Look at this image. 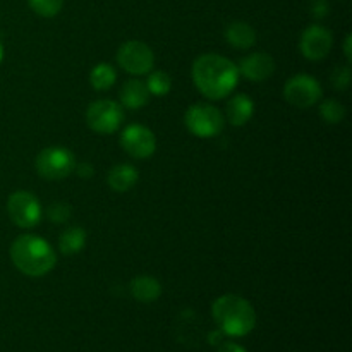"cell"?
<instances>
[{
	"label": "cell",
	"instance_id": "cell-1",
	"mask_svg": "<svg viewBox=\"0 0 352 352\" xmlns=\"http://www.w3.org/2000/svg\"><path fill=\"white\" fill-rule=\"evenodd\" d=\"M239 69L227 57L217 54L199 55L192 64V81L210 100H222L236 89Z\"/></svg>",
	"mask_w": 352,
	"mask_h": 352
},
{
	"label": "cell",
	"instance_id": "cell-23",
	"mask_svg": "<svg viewBox=\"0 0 352 352\" xmlns=\"http://www.w3.org/2000/svg\"><path fill=\"white\" fill-rule=\"evenodd\" d=\"M47 215H48V219H50L54 223H64V222H67L69 219H71L72 210H71V206L67 205V203L57 201L47 210Z\"/></svg>",
	"mask_w": 352,
	"mask_h": 352
},
{
	"label": "cell",
	"instance_id": "cell-16",
	"mask_svg": "<svg viewBox=\"0 0 352 352\" xmlns=\"http://www.w3.org/2000/svg\"><path fill=\"white\" fill-rule=\"evenodd\" d=\"M226 40L237 50H248L256 43V31L244 21H234L226 28Z\"/></svg>",
	"mask_w": 352,
	"mask_h": 352
},
{
	"label": "cell",
	"instance_id": "cell-12",
	"mask_svg": "<svg viewBox=\"0 0 352 352\" xmlns=\"http://www.w3.org/2000/svg\"><path fill=\"white\" fill-rule=\"evenodd\" d=\"M237 69H239V74H243L250 81L261 82L267 81L275 72V60L267 52H254L241 58Z\"/></svg>",
	"mask_w": 352,
	"mask_h": 352
},
{
	"label": "cell",
	"instance_id": "cell-26",
	"mask_svg": "<svg viewBox=\"0 0 352 352\" xmlns=\"http://www.w3.org/2000/svg\"><path fill=\"white\" fill-rule=\"evenodd\" d=\"M74 170H78V174L81 175L82 179H88V177H91L93 175V167L89 164H79V165H76V168Z\"/></svg>",
	"mask_w": 352,
	"mask_h": 352
},
{
	"label": "cell",
	"instance_id": "cell-14",
	"mask_svg": "<svg viewBox=\"0 0 352 352\" xmlns=\"http://www.w3.org/2000/svg\"><path fill=\"white\" fill-rule=\"evenodd\" d=\"M150 102L146 82L141 79H127L120 88V103L131 110H138Z\"/></svg>",
	"mask_w": 352,
	"mask_h": 352
},
{
	"label": "cell",
	"instance_id": "cell-25",
	"mask_svg": "<svg viewBox=\"0 0 352 352\" xmlns=\"http://www.w3.org/2000/svg\"><path fill=\"white\" fill-rule=\"evenodd\" d=\"M219 352H248V351L236 342H222L220 344Z\"/></svg>",
	"mask_w": 352,
	"mask_h": 352
},
{
	"label": "cell",
	"instance_id": "cell-18",
	"mask_svg": "<svg viewBox=\"0 0 352 352\" xmlns=\"http://www.w3.org/2000/svg\"><path fill=\"white\" fill-rule=\"evenodd\" d=\"M86 232L82 227H69L58 236V250L64 254H76L85 248Z\"/></svg>",
	"mask_w": 352,
	"mask_h": 352
},
{
	"label": "cell",
	"instance_id": "cell-29",
	"mask_svg": "<svg viewBox=\"0 0 352 352\" xmlns=\"http://www.w3.org/2000/svg\"><path fill=\"white\" fill-rule=\"evenodd\" d=\"M2 58H3V47L2 43H0V62H2Z\"/></svg>",
	"mask_w": 352,
	"mask_h": 352
},
{
	"label": "cell",
	"instance_id": "cell-6",
	"mask_svg": "<svg viewBox=\"0 0 352 352\" xmlns=\"http://www.w3.org/2000/svg\"><path fill=\"white\" fill-rule=\"evenodd\" d=\"M124 122V110L113 100H96L86 110V124L98 134H113Z\"/></svg>",
	"mask_w": 352,
	"mask_h": 352
},
{
	"label": "cell",
	"instance_id": "cell-19",
	"mask_svg": "<svg viewBox=\"0 0 352 352\" xmlns=\"http://www.w3.org/2000/svg\"><path fill=\"white\" fill-rule=\"evenodd\" d=\"M117 81V72L107 62H100L89 72V85L96 89V91H105L110 89Z\"/></svg>",
	"mask_w": 352,
	"mask_h": 352
},
{
	"label": "cell",
	"instance_id": "cell-4",
	"mask_svg": "<svg viewBox=\"0 0 352 352\" xmlns=\"http://www.w3.org/2000/svg\"><path fill=\"white\" fill-rule=\"evenodd\" d=\"M184 122L189 133L195 134L196 138L208 140V138H215L222 133L223 126H226V117L217 107L210 105V103H195L186 112Z\"/></svg>",
	"mask_w": 352,
	"mask_h": 352
},
{
	"label": "cell",
	"instance_id": "cell-11",
	"mask_svg": "<svg viewBox=\"0 0 352 352\" xmlns=\"http://www.w3.org/2000/svg\"><path fill=\"white\" fill-rule=\"evenodd\" d=\"M332 45L333 36L330 30L320 24H311L302 31L299 50L308 60H323L332 50Z\"/></svg>",
	"mask_w": 352,
	"mask_h": 352
},
{
	"label": "cell",
	"instance_id": "cell-2",
	"mask_svg": "<svg viewBox=\"0 0 352 352\" xmlns=\"http://www.w3.org/2000/svg\"><path fill=\"white\" fill-rule=\"evenodd\" d=\"M10 260L21 274L28 277H43L54 270L57 254L54 248L40 236L23 234L10 244Z\"/></svg>",
	"mask_w": 352,
	"mask_h": 352
},
{
	"label": "cell",
	"instance_id": "cell-24",
	"mask_svg": "<svg viewBox=\"0 0 352 352\" xmlns=\"http://www.w3.org/2000/svg\"><path fill=\"white\" fill-rule=\"evenodd\" d=\"M332 82L336 89H347L351 85V67L344 65V67H337L332 74Z\"/></svg>",
	"mask_w": 352,
	"mask_h": 352
},
{
	"label": "cell",
	"instance_id": "cell-21",
	"mask_svg": "<svg viewBox=\"0 0 352 352\" xmlns=\"http://www.w3.org/2000/svg\"><path fill=\"white\" fill-rule=\"evenodd\" d=\"M320 117L323 119V122L327 124H339L342 122L344 117H346V107L339 102V100H325L320 105Z\"/></svg>",
	"mask_w": 352,
	"mask_h": 352
},
{
	"label": "cell",
	"instance_id": "cell-28",
	"mask_svg": "<svg viewBox=\"0 0 352 352\" xmlns=\"http://www.w3.org/2000/svg\"><path fill=\"white\" fill-rule=\"evenodd\" d=\"M351 41H352V36L351 34H347L346 36V43H344V54H346L347 60H352V52H351Z\"/></svg>",
	"mask_w": 352,
	"mask_h": 352
},
{
	"label": "cell",
	"instance_id": "cell-20",
	"mask_svg": "<svg viewBox=\"0 0 352 352\" xmlns=\"http://www.w3.org/2000/svg\"><path fill=\"white\" fill-rule=\"evenodd\" d=\"M144 82H146V88L150 91V95L153 96H165L172 89V78L164 71L151 72Z\"/></svg>",
	"mask_w": 352,
	"mask_h": 352
},
{
	"label": "cell",
	"instance_id": "cell-27",
	"mask_svg": "<svg viewBox=\"0 0 352 352\" xmlns=\"http://www.w3.org/2000/svg\"><path fill=\"white\" fill-rule=\"evenodd\" d=\"M223 340V332H220V330H217V332H212L208 337V342L212 344V346H220Z\"/></svg>",
	"mask_w": 352,
	"mask_h": 352
},
{
	"label": "cell",
	"instance_id": "cell-10",
	"mask_svg": "<svg viewBox=\"0 0 352 352\" xmlns=\"http://www.w3.org/2000/svg\"><path fill=\"white\" fill-rule=\"evenodd\" d=\"M120 146L129 157L143 160V158H150L155 153L157 138L150 127L133 124V126H127L120 134Z\"/></svg>",
	"mask_w": 352,
	"mask_h": 352
},
{
	"label": "cell",
	"instance_id": "cell-15",
	"mask_svg": "<svg viewBox=\"0 0 352 352\" xmlns=\"http://www.w3.org/2000/svg\"><path fill=\"white\" fill-rule=\"evenodd\" d=\"M138 179H140V172L134 165L131 164H117L110 168L109 172V186L112 191L116 192H127L136 186Z\"/></svg>",
	"mask_w": 352,
	"mask_h": 352
},
{
	"label": "cell",
	"instance_id": "cell-17",
	"mask_svg": "<svg viewBox=\"0 0 352 352\" xmlns=\"http://www.w3.org/2000/svg\"><path fill=\"white\" fill-rule=\"evenodd\" d=\"M131 292L140 302H153L162 296V284L150 275H140L131 282Z\"/></svg>",
	"mask_w": 352,
	"mask_h": 352
},
{
	"label": "cell",
	"instance_id": "cell-3",
	"mask_svg": "<svg viewBox=\"0 0 352 352\" xmlns=\"http://www.w3.org/2000/svg\"><path fill=\"white\" fill-rule=\"evenodd\" d=\"M212 316L220 332L229 337H244L256 327V311L250 301L237 294H223L212 305Z\"/></svg>",
	"mask_w": 352,
	"mask_h": 352
},
{
	"label": "cell",
	"instance_id": "cell-13",
	"mask_svg": "<svg viewBox=\"0 0 352 352\" xmlns=\"http://www.w3.org/2000/svg\"><path fill=\"white\" fill-rule=\"evenodd\" d=\"M254 113V103L244 93H237L229 100L226 107V120H229L230 126L241 127L250 122Z\"/></svg>",
	"mask_w": 352,
	"mask_h": 352
},
{
	"label": "cell",
	"instance_id": "cell-22",
	"mask_svg": "<svg viewBox=\"0 0 352 352\" xmlns=\"http://www.w3.org/2000/svg\"><path fill=\"white\" fill-rule=\"evenodd\" d=\"M31 9L41 17H54L62 10L64 0H28Z\"/></svg>",
	"mask_w": 352,
	"mask_h": 352
},
{
	"label": "cell",
	"instance_id": "cell-7",
	"mask_svg": "<svg viewBox=\"0 0 352 352\" xmlns=\"http://www.w3.org/2000/svg\"><path fill=\"white\" fill-rule=\"evenodd\" d=\"M7 213L21 229H33L41 220L40 199L28 191H16L7 199Z\"/></svg>",
	"mask_w": 352,
	"mask_h": 352
},
{
	"label": "cell",
	"instance_id": "cell-8",
	"mask_svg": "<svg viewBox=\"0 0 352 352\" xmlns=\"http://www.w3.org/2000/svg\"><path fill=\"white\" fill-rule=\"evenodd\" d=\"M284 98L296 109H309L322 100V86L309 74H296L284 85Z\"/></svg>",
	"mask_w": 352,
	"mask_h": 352
},
{
	"label": "cell",
	"instance_id": "cell-9",
	"mask_svg": "<svg viewBox=\"0 0 352 352\" xmlns=\"http://www.w3.org/2000/svg\"><path fill=\"white\" fill-rule=\"evenodd\" d=\"M117 62L126 72L133 76H143L153 69L155 55L146 43L138 40L126 41L117 50Z\"/></svg>",
	"mask_w": 352,
	"mask_h": 352
},
{
	"label": "cell",
	"instance_id": "cell-5",
	"mask_svg": "<svg viewBox=\"0 0 352 352\" xmlns=\"http://www.w3.org/2000/svg\"><path fill=\"white\" fill-rule=\"evenodd\" d=\"M38 174L47 181H60L69 177L76 168V158L67 148L48 146L40 151L34 160Z\"/></svg>",
	"mask_w": 352,
	"mask_h": 352
}]
</instances>
